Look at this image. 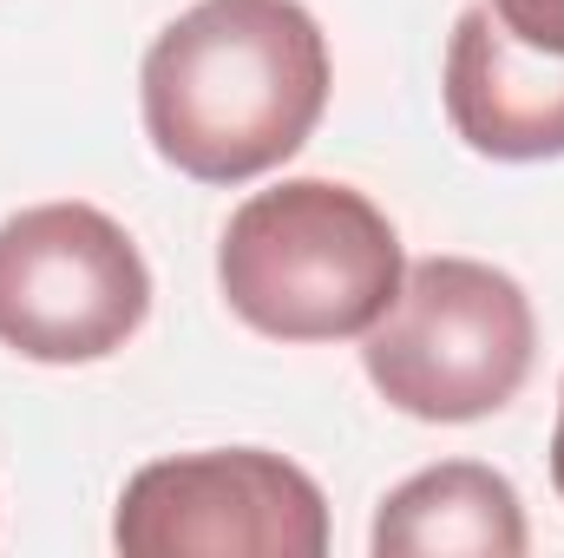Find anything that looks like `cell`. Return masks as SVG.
Returning <instances> with one entry per match:
<instances>
[{"label":"cell","mask_w":564,"mask_h":558,"mask_svg":"<svg viewBox=\"0 0 564 558\" xmlns=\"http://www.w3.org/2000/svg\"><path fill=\"white\" fill-rule=\"evenodd\" d=\"M151 151L197 184H250L295 158L328 106V40L302 0H197L139 73Z\"/></svg>","instance_id":"1"},{"label":"cell","mask_w":564,"mask_h":558,"mask_svg":"<svg viewBox=\"0 0 564 558\" xmlns=\"http://www.w3.org/2000/svg\"><path fill=\"white\" fill-rule=\"evenodd\" d=\"M401 277V230L375 197L335 178L257 191L217 244L224 302L270 342H355L394 309Z\"/></svg>","instance_id":"2"},{"label":"cell","mask_w":564,"mask_h":558,"mask_svg":"<svg viewBox=\"0 0 564 558\" xmlns=\"http://www.w3.org/2000/svg\"><path fill=\"white\" fill-rule=\"evenodd\" d=\"M446 119L479 158H564V60L519 46L492 7H466L446 40Z\"/></svg>","instance_id":"6"},{"label":"cell","mask_w":564,"mask_h":558,"mask_svg":"<svg viewBox=\"0 0 564 558\" xmlns=\"http://www.w3.org/2000/svg\"><path fill=\"white\" fill-rule=\"evenodd\" d=\"M375 558H519L525 552V506L506 473L479 460H446L401 480L368 533Z\"/></svg>","instance_id":"7"},{"label":"cell","mask_w":564,"mask_h":558,"mask_svg":"<svg viewBox=\"0 0 564 558\" xmlns=\"http://www.w3.org/2000/svg\"><path fill=\"white\" fill-rule=\"evenodd\" d=\"M486 7L519 46L564 60V0H486Z\"/></svg>","instance_id":"8"},{"label":"cell","mask_w":564,"mask_h":558,"mask_svg":"<svg viewBox=\"0 0 564 558\" xmlns=\"http://www.w3.org/2000/svg\"><path fill=\"white\" fill-rule=\"evenodd\" d=\"M151 315V270L99 204H33L0 224V342L46 368L119 355Z\"/></svg>","instance_id":"4"},{"label":"cell","mask_w":564,"mask_h":558,"mask_svg":"<svg viewBox=\"0 0 564 558\" xmlns=\"http://www.w3.org/2000/svg\"><path fill=\"white\" fill-rule=\"evenodd\" d=\"M552 486L564 500V395H558V427H552Z\"/></svg>","instance_id":"9"},{"label":"cell","mask_w":564,"mask_h":558,"mask_svg":"<svg viewBox=\"0 0 564 558\" xmlns=\"http://www.w3.org/2000/svg\"><path fill=\"white\" fill-rule=\"evenodd\" d=\"M112 546L132 558H322L328 500L295 460L263 447L177 453L126 480Z\"/></svg>","instance_id":"5"},{"label":"cell","mask_w":564,"mask_h":558,"mask_svg":"<svg viewBox=\"0 0 564 558\" xmlns=\"http://www.w3.org/2000/svg\"><path fill=\"white\" fill-rule=\"evenodd\" d=\"M539 322L525 289L473 257H426L401 277L394 309L361 335V368L388 408L414 420H486L532 375Z\"/></svg>","instance_id":"3"}]
</instances>
